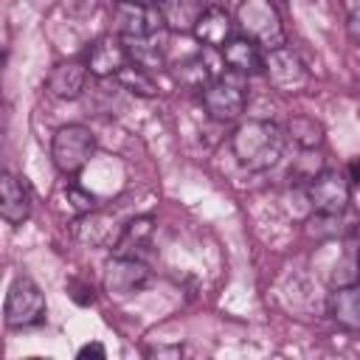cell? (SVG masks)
<instances>
[{"label":"cell","mask_w":360,"mask_h":360,"mask_svg":"<svg viewBox=\"0 0 360 360\" xmlns=\"http://www.w3.org/2000/svg\"><path fill=\"white\" fill-rule=\"evenodd\" d=\"M284 146H287V135L273 121H245L231 135L233 158L250 172L273 169L281 160Z\"/></svg>","instance_id":"obj_1"},{"label":"cell","mask_w":360,"mask_h":360,"mask_svg":"<svg viewBox=\"0 0 360 360\" xmlns=\"http://www.w3.org/2000/svg\"><path fill=\"white\" fill-rule=\"evenodd\" d=\"M3 321L8 329H31L45 321V295L28 276H17L6 292Z\"/></svg>","instance_id":"obj_2"},{"label":"cell","mask_w":360,"mask_h":360,"mask_svg":"<svg viewBox=\"0 0 360 360\" xmlns=\"http://www.w3.org/2000/svg\"><path fill=\"white\" fill-rule=\"evenodd\" d=\"M236 20L245 31L248 39H253L259 48L273 51L284 45V25L278 11L273 8L270 0H242L236 8Z\"/></svg>","instance_id":"obj_3"},{"label":"cell","mask_w":360,"mask_h":360,"mask_svg":"<svg viewBox=\"0 0 360 360\" xmlns=\"http://www.w3.org/2000/svg\"><path fill=\"white\" fill-rule=\"evenodd\" d=\"M96 152V138L82 124H65L53 132L51 158L62 174H79Z\"/></svg>","instance_id":"obj_4"},{"label":"cell","mask_w":360,"mask_h":360,"mask_svg":"<svg viewBox=\"0 0 360 360\" xmlns=\"http://www.w3.org/2000/svg\"><path fill=\"white\" fill-rule=\"evenodd\" d=\"M307 197H309V202H312V208L318 214L340 217L349 208L352 183L340 172H335V169H321L318 174H312L307 180Z\"/></svg>","instance_id":"obj_5"},{"label":"cell","mask_w":360,"mask_h":360,"mask_svg":"<svg viewBox=\"0 0 360 360\" xmlns=\"http://www.w3.org/2000/svg\"><path fill=\"white\" fill-rule=\"evenodd\" d=\"M149 278H152L149 267L132 256H115L112 253V259L104 267V290L110 298H118V301L141 292L149 284Z\"/></svg>","instance_id":"obj_6"},{"label":"cell","mask_w":360,"mask_h":360,"mask_svg":"<svg viewBox=\"0 0 360 360\" xmlns=\"http://www.w3.org/2000/svg\"><path fill=\"white\" fill-rule=\"evenodd\" d=\"M200 98L214 121H233L245 110V90L228 79H211L200 90Z\"/></svg>","instance_id":"obj_7"},{"label":"cell","mask_w":360,"mask_h":360,"mask_svg":"<svg viewBox=\"0 0 360 360\" xmlns=\"http://www.w3.org/2000/svg\"><path fill=\"white\" fill-rule=\"evenodd\" d=\"M267 53H270V56L264 59V73L270 76V82H273L278 90H284V93H298V90L307 87V70H304L301 59H298L292 51H287V48L281 45V48H273V51H267Z\"/></svg>","instance_id":"obj_8"},{"label":"cell","mask_w":360,"mask_h":360,"mask_svg":"<svg viewBox=\"0 0 360 360\" xmlns=\"http://www.w3.org/2000/svg\"><path fill=\"white\" fill-rule=\"evenodd\" d=\"M129 62L127 56V48L121 42V37L115 34H104L93 42L90 48V56H87V73L98 76V79H107V76H115L124 65Z\"/></svg>","instance_id":"obj_9"},{"label":"cell","mask_w":360,"mask_h":360,"mask_svg":"<svg viewBox=\"0 0 360 360\" xmlns=\"http://www.w3.org/2000/svg\"><path fill=\"white\" fill-rule=\"evenodd\" d=\"M0 217L8 225H22L31 217V197L11 172H0Z\"/></svg>","instance_id":"obj_10"},{"label":"cell","mask_w":360,"mask_h":360,"mask_svg":"<svg viewBox=\"0 0 360 360\" xmlns=\"http://www.w3.org/2000/svg\"><path fill=\"white\" fill-rule=\"evenodd\" d=\"M191 34H194L197 42H202V45L222 48V45L233 37V22H231V17H228L219 6H205V8L197 14V20H194Z\"/></svg>","instance_id":"obj_11"},{"label":"cell","mask_w":360,"mask_h":360,"mask_svg":"<svg viewBox=\"0 0 360 360\" xmlns=\"http://www.w3.org/2000/svg\"><path fill=\"white\" fill-rule=\"evenodd\" d=\"M222 56H225V65L236 73H262L264 70V56L259 51V45L248 37H231L225 45H222Z\"/></svg>","instance_id":"obj_12"},{"label":"cell","mask_w":360,"mask_h":360,"mask_svg":"<svg viewBox=\"0 0 360 360\" xmlns=\"http://www.w3.org/2000/svg\"><path fill=\"white\" fill-rule=\"evenodd\" d=\"M152 231H155L152 217H135V219L127 222L124 231L118 233V239H115V245H112V253H115V256H132V259H141V262H143V250H146L149 242H152Z\"/></svg>","instance_id":"obj_13"},{"label":"cell","mask_w":360,"mask_h":360,"mask_svg":"<svg viewBox=\"0 0 360 360\" xmlns=\"http://www.w3.org/2000/svg\"><path fill=\"white\" fill-rule=\"evenodd\" d=\"M329 315L346 332H357L360 329V290H357L354 281H349L346 287H338L329 295Z\"/></svg>","instance_id":"obj_14"},{"label":"cell","mask_w":360,"mask_h":360,"mask_svg":"<svg viewBox=\"0 0 360 360\" xmlns=\"http://www.w3.org/2000/svg\"><path fill=\"white\" fill-rule=\"evenodd\" d=\"M84 82H87V65H82V62H65V65H56L51 70L48 90L56 98H79L82 90H84Z\"/></svg>","instance_id":"obj_15"},{"label":"cell","mask_w":360,"mask_h":360,"mask_svg":"<svg viewBox=\"0 0 360 360\" xmlns=\"http://www.w3.org/2000/svg\"><path fill=\"white\" fill-rule=\"evenodd\" d=\"M155 8L160 11L166 28H180V31H186V28L194 25L197 14H200L205 6H202V0H155Z\"/></svg>","instance_id":"obj_16"},{"label":"cell","mask_w":360,"mask_h":360,"mask_svg":"<svg viewBox=\"0 0 360 360\" xmlns=\"http://www.w3.org/2000/svg\"><path fill=\"white\" fill-rule=\"evenodd\" d=\"M172 76H174L177 84H183L188 90H202L214 79L211 76V68H208V62L202 56H188V59L177 62L174 70H172Z\"/></svg>","instance_id":"obj_17"},{"label":"cell","mask_w":360,"mask_h":360,"mask_svg":"<svg viewBox=\"0 0 360 360\" xmlns=\"http://www.w3.org/2000/svg\"><path fill=\"white\" fill-rule=\"evenodd\" d=\"M284 135H290L301 149H318L321 143H323V127L315 121V118H309V115H295L290 124H287V132Z\"/></svg>","instance_id":"obj_18"},{"label":"cell","mask_w":360,"mask_h":360,"mask_svg":"<svg viewBox=\"0 0 360 360\" xmlns=\"http://www.w3.org/2000/svg\"><path fill=\"white\" fill-rule=\"evenodd\" d=\"M115 76H118V82H121L129 93H138V96H143V98H152V96L158 93V87H155V82L149 79V73H146L143 68L132 65V62H127Z\"/></svg>","instance_id":"obj_19"},{"label":"cell","mask_w":360,"mask_h":360,"mask_svg":"<svg viewBox=\"0 0 360 360\" xmlns=\"http://www.w3.org/2000/svg\"><path fill=\"white\" fill-rule=\"evenodd\" d=\"M90 222H93V228L87 225V222H82V228L76 231L79 233V239H84L87 245H107V242H112V219L110 217H101V214H84Z\"/></svg>","instance_id":"obj_20"},{"label":"cell","mask_w":360,"mask_h":360,"mask_svg":"<svg viewBox=\"0 0 360 360\" xmlns=\"http://www.w3.org/2000/svg\"><path fill=\"white\" fill-rule=\"evenodd\" d=\"M65 197H68V208L73 214H79V217H84V214H90L96 208V197L87 194V191H82V188H76V186H68L65 188Z\"/></svg>","instance_id":"obj_21"},{"label":"cell","mask_w":360,"mask_h":360,"mask_svg":"<svg viewBox=\"0 0 360 360\" xmlns=\"http://www.w3.org/2000/svg\"><path fill=\"white\" fill-rule=\"evenodd\" d=\"M68 292H70V298L76 301V304H93V287L90 284H84V281H79V278H70L68 281Z\"/></svg>","instance_id":"obj_22"},{"label":"cell","mask_w":360,"mask_h":360,"mask_svg":"<svg viewBox=\"0 0 360 360\" xmlns=\"http://www.w3.org/2000/svg\"><path fill=\"white\" fill-rule=\"evenodd\" d=\"M346 8V25H349V37L357 42V0H343Z\"/></svg>","instance_id":"obj_23"},{"label":"cell","mask_w":360,"mask_h":360,"mask_svg":"<svg viewBox=\"0 0 360 360\" xmlns=\"http://www.w3.org/2000/svg\"><path fill=\"white\" fill-rule=\"evenodd\" d=\"M79 357H82V360H87V357H107V349H104L101 343H84V346L79 349Z\"/></svg>","instance_id":"obj_24"},{"label":"cell","mask_w":360,"mask_h":360,"mask_svg":"<svg viewBox=\"0 0 360 360\" xmlns=\"http://www.w3.org/2000/svg\"><path fill=\"white\" fill-rule=\"evenodd\" d=\"M146 354H149V357H180L183 349H180V346H158V349H149Z\"/></svg>","instance_id":"obj_25"},{"label":"cell","mask_w":360,"mask_h":360,"mask_svg":"<svg viewBox=\"0 0 360 360\" xmlns=\"http://www.w3.org/2000/svg\"><path fill=\"white\" fill-rule=\"evenodd\" d=\"M357 177H360V169H357V160H352V163H349V177H346V180L354 186V183H357Z\"/></svg>","instance_id":"obj_26"},{"label":"cell","mask_w":360,"mask_h":360,"mask_svg":"<svg viewBox=\"0 0 360 360\" xmlns=\"http://www.w3.org/2000/svg\"><path fill=\"white\" fill-rule=\"evenodd\" d=\"M3 59H6V53H3V48H0V65H3Z\"/></svg>","instance_id":"obj_27"}]
</instances>
